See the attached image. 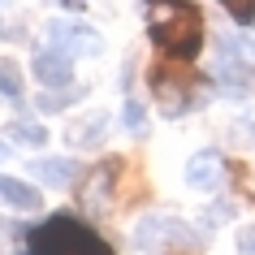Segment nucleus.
<instances>
[{"instance_id":"obj_12","label":"nucleus","mask_w":255,"mask_h":255,"mask_svg":"<svg viewBox=\"0 0 255 255\" xmlns=\"http://www.w3.org/2000/svg\"><path fill=\"white\" fill-rule=\"evenodd\" d=\"M78 100H82V87L74 82V87H56V91H43V95H39V108H43V113H61V108L78 104Z\"/></svg>"},{"instance_id":"obj_16","label":"nucleus","mask_w":255,"mask_h":255,"mask_svg":"<svg viewBox=\"0 0 255 255\" xmlns=\"http://www.w3.org/2000/svg\"><path fill=\"white\" fill-rule=\"evenodd\" d=\"M238 251H242V255H255V225L238 229Z\"/></svg>"},{"instance_id":"obj_7","label":"nucleus","mask_w":255,"mask_h":255,"mask_svg":"<svg viewBox=\"0 0 255 255\" xmlns=\"http://www.w3.org/2000/svg\"><path fill=\"white\" fill-rule=\"evenodd\" d=\"M225 173V160H221V151H195L186 160V182L195 190H212Z\"/></svg>"},{"instance_id":"obj_10","label":"nucleus","mask_w":255,"mask_h":255,"mask_svg":"<svg viewBox=\"0 0 255 255\" xmlns=\"http://www.w3.org/2000/svg\"><path fill=\"white\" fill-rule=\"evenodd\" d=\"M30 173L39 182H48V186H69L78 177V164L65 160V156H48V160H30Z\"/></svg>"},{"instance_id":"obj_9","label":"nucleus","mask_w":255,"mask_h":255,"mask_svg":"<svg viewBox=\"0 0 255 255\" xmlns=\"http://www.w3.org/2000/svg\"><path fill=\"white\" fill-rule=\"evenodd\" d=\"M0 199L9 208H17V212H39L43 208V195L22 177H0Z\"/></svg>"},{"instance_id":"obj_4","label":"nucleus","mask_w":255,"mask_h":255,"mask_svg":"<svg viewBox=\"0 0 255 255\" xmlns=\"http://www.w3.org/2000/svg\"><path fill=\"white\" fill-rule=\"evenodd\" d=\"M43 35H48V48H61V52H69V56H100V52H104V39H100V30H91L87 22L52 17Z\"/></svg>"},{"instance_id":"obj_3","label":"nucleus","mask_w":255,"mask_h":255,"mask_svg":"<svg viewBox=\"0 0 255 255\" xmlns=\"http://www.w3.org/2000/svg\"><path fill=\"white\" fill-rule=\"evenodd\" d=\"M151 91H156V108L164 117H182L190 104H195V69L186 61H156L151 65Z\"/></svg>"},{"instance_id":"obj_18","label":"nucleus","mask_w":255,"mask_h":255,"mask_svg":"<svg viewBox=\"0 0 255 255\" xmlns=\"http://www.w3.org/2000/svg\"><path fill=\"white\" fill-rule=\"evenodd\" d=\"M65 4H74V9H78V4H87V0H65Z\"/></svg>"},{"instance_id":"obj_2","label":"nucleus","mask_w":255,"mask_h":255,"mask_svg":"<svg viewBox=\"0 0 255 255\" xmlns=\"http://www.w3.org/2000/svg\"><path fill=\"white\" fill-rule=\"evenodd\" d=\"M26 247L30 255H113V247L74 216H52V221L35 225L26 234Z\"/></svg>"},{"instance_id":"obj_20","label":"nucleus","mask_w":255,"mask_h":255,"mask_svg":"<svg viewBox=\"0 0 255 255\" xmlns=\"http://www.w3.org/2000/svg\"><path fill=\"white\" fill-rule=\"evenodd\" d=\"M0 4H9V0H0Z\"/></svg>"},{"instance_id":"obj_1","label":"nucleus","mask_w":255,"mask_h":255,"mask_svg":"<svg viewBox=\"0 0 255 255\" xmlns=\"http://www.w3.org/2000/svg\"><path fill=\"white\" fill-rule=\"evenodd\" d=\"M147 39L164 52V61H195L203 48V13L190 0H173L164 4V13H156V22L147 26Z\"/></svg>"},{"instance_id":"obj_6","label":"nucleus","mask_w":255,"mask_h":255,"mask_svg":"<svg viewBox=\"0 0 255 255\" xmlns=\"http://www.w3.org/2000/svg\"><path fill=\"white\" fill-rule=\"evenodd\" d=\"M35 78L56 91V87H74V56L61 52V48H39L35 52Z\"/></svg>"},{"instance_id":"obj_15","label":"nucleus","mask_w":255,"mask_h":255,"mask_svg":"<svg viewBox=\"0 0 255 255\" xmlns=\"http://www.w3.org/2000/svg\"><path fill=\"white\" fill-rule=\"evenodd\" d=\"M234 22H255V0H221Z\"/></svg>"},{"instance_id":"obj_19","label":"nucleus","mask_w":255,"mask_h":255,"mask_svg":"<svg viewBox=\"0 0 255 255\" xmlns=\"http://www.w3.org/2000/svg\"><path fill=\"white\" fill-rule=\"evenodd\" d=\"M4 156H9V147H4V143H0V160H4Z\"/></svg>"},{"instance_id":"obj_8","label":"nucleus","mask_w":255,"mask_h":255,"mask_svg":"<svg viewBox=\"0 0 255 255\" xmlns=\"http://www.w3.org/2000/svg\"><path fill=\"white\" fill-rule=\"evenodd\" d=\"M65 138L74 147H100L108 138V113H91V117H78L74 126L65 130Z\"/></svg>"},{"instance_id":"obj_17","label":"nucleus","mask_w":255,"mask_h":255,"mask_svg":"<svg viewBox=\"0 0 255 255\" xmlns=\"http://www.w3.org/2000/svg\"><path fill=\"white\" fill-rule=\"evenodd\" d=\"M242 126H247V138H251V143H255V117H247V121H242Z\"/></svg>"},{"instance_id":"obj_14","label":"nucleus","mask_w":255,"mask_h":255,"mask_svg":"<svg viewBox=\"0 0 255 255\" xmlns=\"http://www.w3.org/2000/svg\"><path fill=\"white\" fill-rule=\"evenodd\" d=\"M121 121H126V130L143 134V130H147V108L138 104V100H126V104H121Z\"/></svg>"},{"instance_id":"obj_11","label":"nucleus","mask_w":255,"mask_h":255,"mask_svg":"<svg viewBox=\"0 0 255 255\" xmlns=\"http://www.w3.org/2000/svg\"><path fill=\"white\" fill-rule=\"evenodd\" d=\"M9 134H13L17 143H26V147H43V143H48V130H43L35 117H13L9 121Z\"/></svg>"},{"instance_id":"obj_5","label":"nucleus","mask_w":255,"mask_h":255,"mask_svg":"<svg viewBox=\"0 0 255 255\" xmlns=\"http://www.w3.org/2000/svg\"><path fill=\"white\" fill-rule=\"evenodd\" d=\"M190 238V225L186 221H177V216H147V221H138V234L134 242L138 247H169V242H186Z\"/></svg>"},{"instance_id":"obj_13","label":"nucleus","mask_w":255,"mask_h":255,"mask_svg":"<svg viewBox=\"0 0 255 255\" xmlns=\"http://www.w3.org/2000/svg\"><path fill=\"white\" fill-rule=\"evenodd\" d=\"M0 95H4V100H17V95H22V69H17V61H9V56H0Z\"/></svg>"}]
</instances>
